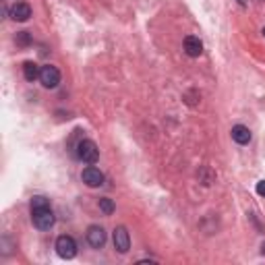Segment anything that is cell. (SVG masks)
Masks as SVG:
<instances>
[{
	"instance_id": "1",
	"label": "cell",
	"mask_w": 265,
	"mask_h": 265,
	"mask_svg": "<svg viewBox=\"0 0 265 265\" xmlns=\"http://www.w3.org/2000/svg\"><path fill=\"white\" fill-rule=\"evenodd\" d=\"M77 157L85 164H96L98 157H100V149L92 139H83L77 145Z\"/></svg>"
},
{
	"instance_id": "2",
	"label": "cell",
	"mask_w": 265,
	"mask_h": 265,
	"mask_svg": "<svg viewBox=\"0 0 265 265\" xmlns=\"http://www.w3.org/2000/svg\"><path fill=\"white\" fill-rule=\"evenodd\" d=\"M31 220H33V226L38 228V230H50L56 222V218H54V214H52L50 207L31 209Z\"/></svg>"
},
{
	"instance_id": "3",
	"label": "cell",
	"mask_w": 265,
	"mask_h": 265,
	"mask_svg": "<svg viewBox=\"0 0 265 265\" xmlns=\"http://www.w3.org/2000/svg\"><path fill=\"white\" fill-rule=\"evenodd\" d=\"M56 253L62 257V259H73L77 255V242L73 236H58L56 238Z\"/></svg>"
},
{
	"instance_id": "4",
	"label": "cell",
	"mask_w": 265,
	"mask_h": 265,
	"mask_svg": "<svg viewBox=\"0 0 265 265\" xmlns=\"http://www.w3.org/2000/svg\"><path fill=\"white\" fill-rule=\"evenodd\" d=\"M40 81H42V85L46 87V90H54V87L60 83V73H58V68L52 66V64L42 66V70H40Z\"/></svg>"
},
{
	"instance_id": "5",
	"label": "cell",
	"mask_w": 265,
	"mask_h": 265,
	"mask_svg": "<svg viewBox=\"0 0 265 265\" xmlns=\"http://www.w3.org/2000/svg\"><path fill=\"white\" fill-rule=\"evenodd\" d=\"M114 249L122 255L129 253V249H131V238H129V232L125 226H118L114 230Z\"/></svg>"
},
{
	"instance_id": "6",
	"label": "cell",
	"mask_w": 265,
	"mask_h": 265,
	"mask_svg": "<svg viewBox=\"0 0 265 265\" xmlns=\"http://www.w3.org/2000/svg\"><path fill=\"white\" fill-rule=\"evenodd\" d=\"M87 242H90L94 249H102L106 244V230L102 226H90L87 228Z\"/></svg>"
},
{
	"instance_id": "7",
	"label": "cell",
	"mask_w": 265,
	"mask_h": 265,
	"mask_svg": "<svg viewBox=\"0 0 265 265\" xmlns=\"http://www.w3.org/2000/svg\"><path fill=\"white\" fill-rule=\"evenodd\" d=\"M81 179H83V183H85L87 187H92V189H96V187L104 185V174H102L98 168H94V166L85 168V170H83V174H81Z\"/></svg>"
},
{
	"instance_id": "8",
	"label": "cell",
	"mask_w": 265,
	"mask_h": 265,
	"mask_svg": "<svg viewBox=\"0 0 265 265\" xmlns=\"http://www.w3.org/2000/svg\"><path fill=\"white\" fill-rule=\"evenodd\" d=\"M29 17H31V7L27 3H17L11 7V19L13 21L25 23V21H29Z\"/></svg>"
},
{
	"instance_id": "9",
	"label": "cell",
	"mask_w": 265,
	"mask_h": 265,
	"mask_svg": "<svg viewBox=\"0 0 265 265\" xmlns=\"http://www.w3.org/2000/svg\"><path fill=\"white\" fill-rule=\"evenodd\" d=\"M185 52L189 56L193 58H197L201 56V52H203V44L199 38H195V35H189V38H185Z\"/></svg>"
},
{
	"instance_id": "10",
	"label": "cell",
	"mask_w": 265,
	"mask_h": 265,
	"mask_svg": "<svg viewBox=\"0 0 265 265\" xmlns=\"http://www.w3.org/2000/svg\"><path fill=\"white\" fill-rule=\"evenodd\" d=\"M251 131L246 129V127H242V125H236V127H232V139L236 141L238 145H246V143H251Z\"/></svg>"
},
{
	"instance_id": "11",
	"label": "cell",
	"mask_w": 265,
	"mask_h": 265,
	"mask_svg": "<svg viewBox=\"0 0 265 265\" xmlns=\"http://www.w3.org/2000/svg\"><path fill=\"white\" fill-rule=\"evenodd\" d=\"M40 66L35 64V62H31V60H27L25 64H23V75H25V79L27 81H35V79H40Z\"/></svg>"
},
{
	"instance_id": "12",
	"label": "cell",
	"mask_w": 265,
	"mask_h": 265,
	"mask_svg": "<svg viewBox=\"0 0 265 265\" xmlns=\"http://www.w3.org/2000/svg\"><path fill=\"white\" fill-rule=\"evenodd\" d=\"M100 209H102V214H104V216H112L116 207H114V201H112V199L104 197V199H100Z\"/></svg>"
},
{
	"instance_id": "13",
	"label": "cell",
	"mask_w": 265,
	"mask_h": 265,
	"mask_svg": "<svg viewBox=\"0 0 265 265\" xmlns=\"http://www.w3.org/2000/svg\"><path fill=\"white\" fill-rule=\"evenodd\" d=\"M42 207H50V201H48L46 197L38 195V197L31 199V209H42Z\"/></svg>"
},
{
	"instance_id": "14",
	"label": "cell",
	"mask_w": 265,
	"mask_h": 265,
	"mask_svg": "<svg viewBox=\"0 0 265 265\" xmlns=\"http://www.w3.org/2000/svg\"><path fill=\"white\" fill-rule=\"evenodd\" d=\"M17 42H19L21 46H25V44H29V33H27V31H21L19 35H17Z\"/></svg>"
},
{
	"instance_id": "15",
	"label": "cell",
	"mask_w": 265,
	"mask_h": 265,
	"mask_svg": "<svg viewBox=\"0 0 265 265\" xmlns=\"http://www.w3.org/2000/svg\"><path fill=\"white\" fill-rule=\"evenodd\" d=\"M257 193H259L261 197H265V181H259L257 183Z\"/></svg>"
},
{
	"instance_id": "16",
	"label": "cell",
	"mask_w": 265,
	"mask_h": 265,
	"mask_svg": "<svg viewBox=\"0 0 265 265\" xmlns=\"http://www.w3.org/2000/svg\"><path fill=\"white\" fill-rule=\"evenodd\" d=\"M261 253H265V242H263V246H261Z\"/></svg>"
},
{
	"instance_id": "17",
	"label": "cell",
	"mask_w": 265,
	"mask_h": 265,
	"mask_svg": "<svg viewBox=\"0 0 265 265\" xmlns=\"http://www.w3.org/2000/svg\"><path fill=\"white\" fill-rule=\"evenodd\" d=\"M263 33H265V29H263Z\"/></svg>"
}]
</instances>
